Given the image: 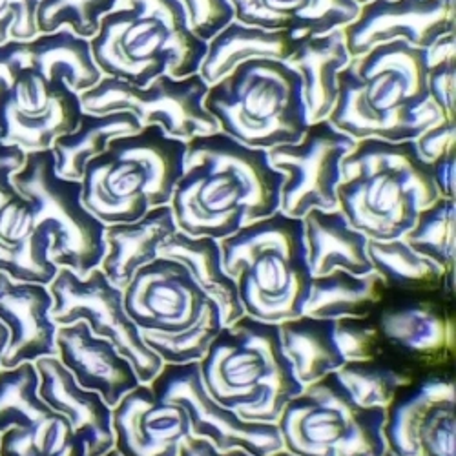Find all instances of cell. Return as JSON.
Returning <instances> with one entry per match:
<instances>
[{"label": "cell", "instance_id": "obj_1", "mask_svg": "<svg viewBox=\"0 0 456 456\" xmlns=\"http://www.w3.org/2000/svg\"><path fill=\"white\" fill-rule=\"evenodd\" d=\"M281 184L283 174L271 167L267 150L212 132L186 141L170 208L181 232L219 241L276 214Z\"/></svg>", "mask_w": 456, "mask_h": 456}, {"label": "cell", "instance_id": "obj_2", "mask_svg": "<svg viewBox=\"0 0 456 456\" xmlns=\"http://www.w3.org/2000/svg\"><path fill=\"white\" fill-rule=\"evenodd\" d=\"M444 119L428 90V52L402 41L351 57L327 121L354 141H414Z\"/></svg>", "mask_w": 456, "mask_h": 456}, {"label": "cell", "instance_id": "obj_3", "mask_svg": "<svg viewBox=\"0 0 456 456\" xmlns=\"http://www.w3.org/2000/svg\"><path fill=\"white\" fill-rule=\"evenodd\" d=\"M338 208L369 240L391 241L411 231L418 212L440 192L412 141L362 139L341 161Z\"/></svg>", "mask_w": 456, "mask_h": 456}, {"label": "cell", "instance_id": "obj_4", "mask_svg": "<svg viewBox=\"0 0 456 456\" xmlns=\"http://www.w3.org/2000/svg\"><path fill=\"white\" fill-rule=\"evenodd\" d=\"M203 386L243 420L276 424L303 386L283 351L280 325L243 316L223 325L200 362Z\"/></svg>", "mask_w": 456, "mask_h": 456}, {"label": "cell", "instance_id": "obj_5", "mask_svg": "<svg viewBox=\"0 0 456 456\" xmlns=\"http://www.w3.org/2000/svg\"><path fill=\"white\" fill-rule=\"evenodd\" d=\"M219 247L247 316L280 325L303 314L313 274L301 219L278 210L219 240Z\"/></svg>", "mask_w": 456, "mask_h": 456}, {"label": "cell", "instance_id": "obj_6", "mask_svg": "<svg viewBox=\"0 0 456 456\" xmlns=\"http://www.w3.org/2000/svg\"><path fill=\"white\" fill-rule=\"evenodd\" d=\"M90 50L106 77L146 86L165 73L174 79L198 73L207 43L188 29L177 0H119Z\"/></svg>", "mask_w": 456, "mask_h": 456}, {"label": "cell", "instance_id": "obj_7", "mask_svg": "<svg viewBox=\"0 0 456 456\" xmlns=\"http://www.w3.org/2000/svg\"><path fill=\"white\" fill-rule=\"evenodd\" d=\"M186 142L150 125L119 135L83 172V205L104 224L130 223L170 205L183 172Z\"/></svg>", "mask_w": 456, "mask_h": 456}, {"label": "cell", "instance_id": "obj_8", "mask_svg": "<svg viewBox=\"0 0 456 456\" xmlns=\"http://www.w3.org/2000/svg\"><path fill=\"white\" fill-rule=\"evenodd\" d=\"M125 309L163 363L201 362L223 329L221 311L183 263L159 256L123 289Z\"/></svg>", "mask_w": 456, "mask_h": 456}, {"label": "cell", "instance_id": "obj_9", "mask_svg": "<svg viewBox=\"0 0 456 456\" xmlns=\"http://www.w3.org/2000/svg\"><path fill=\"white\" fill-rule=\"evenodd\" d=\"M203 106L219 132L250 148L297 142L311 125L297 73L276 59L241 62L208 86Z\"/></svg>", "mask_w": 456, "mask_h": 456}, {"label": "cell", "instance_id": "obj_10", "mask_svg": "<svg viewBox=\"0 0 456 456\" xmlns=\"http://www.w3.org/2000/svg\"><path fill=\"white\" fill-rule=\"evenodd\" d=\"M386 407H362L336 372L305 386L276 422L292 456H386Z\"/></svg>", "mask_w": 456, "mask_h": 456}, {"label": "cell", "instance_id": "obj_11", "mask_svg": "<svg viewBox=\"0 0 456 456\" xmlns=\"http://www.w3.org/2000/svg\"><path fill=\"white\" fill-rule=\"evenodd\" d=\"M13 184L29 203L39 232L50 241L53 265L79 276L99 267L106 252V224L83 205L81 181L57 174L50 148L28 151Z\"/></svg>", "mask_w": 456, "mask_h": 456}, {"label": "cell", "instance_id": "obj_12", "mask_svg": "<svg viewBox=\"0 0 456 456\" xmlns=\"http://www.w3.org/2000/svg\"><path fill=\"white\" fill-rule=\"evenodd\" d=\"M79 94L37 62L24 41L0 45V139L26 154L77 128Z\"/></svg>", "mask_w": 456, "mask_h": 456}, {"label": "cell", "instance_id": "obj_13", "mask_svg": "<svg viewBox=\"0 0 456 456\" xmlns=\"http://www.w3.org/2000/svg\"><path fill=\"white\" fill-rule=\"evenodd\" d=\"M52 320L57 327L85 322L92 334L111 341L134 365L141 384L150 386L163 369V360L151 351L125 309L123 290L97 267L86 276L61 267L48 285Z\"/></svg>", "mask_w": 456, "mask_h": 456}, {"label": "cell", "instance_id": "obj_14", "mask_svg": "<svg viewBox=\"0 0 456 456\" xmlns=\"http://www.w3.org/2000/svg\"><path fill=\"white\" fill-rule=\"evenodd\" d=\"M207 92L208 85L200 73L183 79L165 73L146 86L102 75L95 86L79 94V99L86 113L128 111L141 126L156 125L167 135L186 142L196 135L219 132L203 106Z\"/></svg>", "mask_w": 456, "mask_h": 456}, {"label": "cell", "instance_id": "obj_15", "mask_svg": "<svg viewBox=\"0 0 456 456\" xmlns=\"http://www.w3.org/2000/svg\"><path fill=\"white\" fill-rule=\"evenodd\" d=\"M356 141L327 119L311 123L297 142L267 150L271 167L283 174L280 212L301 219L309 210L338 208L341 161Z\"/></svg>", "mask_w": 456, "mask_h": 456}, {"label": "cell", "instance_id": "obj_16", "mask_svg": "<svg viewBox=\"0 0 456 456\" xmlns=\"http://www.w3.org/2000/svg\"><path fill=\"white\" fill-rule=\"evenodd\" d=\"M37 389L35 363L0 369V456H86L85 442Z\"/></svg>", "mask_w": 456, "mask_h": 456}, {"label": "cell", "instance_id": "obj_17", "mask_svg": "<svg viewBox=\"0 0 456 456\" xmlns=\"http://www.w3.org/2000/svg\"><path fill=\"white\" fill-rule=\"evenodd\" d=\"M158 396L179 405L190 424L192 436L210 440L216 449H245L252 456H271L283 451V440L276 424L248 422L216 402L203 386L200 362L170 365L150 384Z\"/></svg>", "mask_w": 456, "mask_h": 456}, {"label": "cell", "instance_id": "obj_18", "mask_svg": "<svg viewBox=\"0 0 456 456\" xmlns=\"http://www.w3.org/2000/svg\"><path fill=\"white\" fill-rule=\"evenodd\" d=\"M454 28L456 0H370L341 31L351 57H360L395 41L429 50Z\"/></svg>", "mask_w": 456, "mask_h": 456}, {"label": "cell", "instance_id": "obj_19", "mask_svg": "<svg viewBox=\"0 0 456 456\" xmlns=\"http://www.w3.org/2000/svg\"><path fill=\"white\" fill-rule=\"evenodd\" d=\"M393 456H456V389L447 379H429L387 407L384 426Z\"/></svg>", "mask_w": 456, "mask_h": 456}, {"label": "cell", "instance_id": "obj_20", "mask_svg": "<svg viewBox=\"0 0 456 456\" xmlns=\"http://www.w3.org/2000/svg\"><path fill=\"white\" fill-rule=\"evenodd\" d=\"M111 428L121 456H177L192 436L184 411L139 384L111 407Z\"/></svg>", "mask_w": 456, "mask_h": 456}, {"label": "cell", "instance_id": "obj_21", "mask_svg": "<svg viewBox=\"0 0 456 456\" xmlns=\"http://www.w3.org/2000/svg\"><path fill=\"white\" fill-rule=\"evenodd\" d=\"M52 305L46 285L15 281L0 273V323L10 334L0 369L57 356L55 338L59 327L52 320Z\"/></svg>", "mask_w": 456, "mask_h": 456}, {"label": "cell", "instance_id": "obj_22", "mask_svg": "<svg viewBox=\"0 0 456 456\" xmlns=\"http://www.w3.org/2000/svg\"><path fill=\"white\" fill-rule=\"evenodd\" d=\"M57 358L83 389L97 393L110 407L141 382L134 365L111 341L92 334L85 322L57 329Z\"/></svg>", "mask_w": 456, "mask_h": 456}, {"label": "cell", "instance_id": "obj_23", "mask_svg": "<svg viewBox=\"0 0 456 456\" xmlns=\"http://www.w3.org/2000/svg\"><path fill=\"white\" fill-rule=\"evenodd\" d=\"M39 396L59 412L86 445V456H102L113 449L111 407L94 391L83 389L57 356L35 362Z\"/></svg>", "mask_w": 456, "mask_h": 456}, {"label": "cell", "instance_id": "obj_24", "mask_svg": "<svg viewBox=\"0 0 456 456\" xmlns=\"http://www.w3.org/2000/svg\"><path fill=\"white\" fill-rule=\"evenodd\" d=\"M179 231L170 205L148 210L130 223L104 226L106 252L99 269L121 290L146 265L159 257L161 247Z\"/></svg>", "mask_w": 456, "mask_h": 456}, {"label": "cell", "instance_id": "obj_25", "mask_svg": "<svg viewBox=\"0 0 456 456\" xmlns=\"http://www.w3.org/2000/svg\"><path fill=\"white\" fill-rule=\"evenodd\" d=\"M236 20L297 37L323 35L351 24L360 6L354 0H231Z\"/></svg>", "mask_w": 456, "mask_h": 456}, {"label": "cell", "instance_id": "obj_26", "mask_svg": "<svg viewBox=\"0 0 456 456\" xmlns=\"http://www.w3.org/2000/svg\"><path fill=\"white\" fill-rule=\"evenodd\" d=\"M301 223L313 278L325 276L336 269L354 276L372 273L367 254L369 238L356 231L339 208L309 210L301 217Z\"/></svg>", "mask_w": 456, "mask_h": 456}, {"label": "cell", "instance_id": "obj_27", "mask_svg": "<svg viewBox=\"0 0 456 456\" xmlns=\"http://www.w3.org/2000/svg\"><path fill=\"white\" fill-rule=\"evenodd\" d=\"M351 61L341 28L305 37L285 61L301 81L309 123L327 119L338 95V73Z\"/></svg>", "mask_w": 456, "mask_h": 456}, {"label": "cell", "instance_id": "obj_28", "mask_svg": "<svg viewBox=\"0 0 456 456\" xmlns=\"http://www.w3.org/2000/svg\"><path fill=\"white\" fill-rule=\"evenodd\" d=\"M59 267L50 241L37 228L29 203L19 194L0 208V273L15 281L50 285Z\"/></svg>", "mask_w": 456, "mask_h": 456}, {"label": "cell", "instance_id": "obj_29", "mask_svg": "<svg viewBox=\"0 0 456 456\" xmlns=\"http://www.w3.org/2000/svg\"><path fill=\"white\" fill-rule=\"evenodd\" d=\"M305 37L281 29H265L232 20L207 43L200 66L201 79L210 86L236 66L254 59L287 61Z\"/></svg>", "mask_w": 456, "mask_h": 456}, {"label": "cell", "instance_id": "obj_30", "mask_svg": "<svg viewBox=\"0 0 456 456\" xmlns=\"http://www.w3.org/2000/svg\"><path fill=\"white\" fill-rule=\"evenodd\" d=\"M159 256L175 259L188 269L198 287L221 311L223 325H232L245 316L236 281L226 274L219 241L207 236H188L177 231L159 250Z\"/></svg>", "mask_w": 456, "mask_h": 456}, {"label": "cell", "instance_id": "obj_31", "mask_svg": "<svg viewBox=\"0 0 456 456\" xmlns=\"http://www.w3.org/2000/svg\"><path fill=\"white\" fill-rule=\"evenodd\" d=\"M379 330L395 346L424 362H442L454 351V325L433 303L389 309L379 316Z\"/></svg>", "mask_w": 456, "mask_h": 456}, {"label": "cell", "instance_id": "obj_32", "mask_svg": "<svg viewBox=\"0 0 456 456\" xmlns=\"http://www.w3.org/2000/svg\"><path fill=\"white\" fill-rule=\"evenodd\" d=\"M142 126L128 111L86 113L77 128L59 135L52 144L55 170L61 177L81 181L85 167L119 135L139 132Z\"/></svg>", "mask_w": 456, "mask_h": 456}, {"label": "cell", "instance_id": "obj_33", "mask_svg": "<svg viewBox=\"0 0 456 456\" xmlns=\"http://www.w3.org/2000/svg\"><path fill=\"white\" fill-rule=\"evenodd\" d=\"M334 327L336 320L307 314L280 323L283 351L303 387L318 382L327 374L338 372L347 363L336 344Z\"/></svg>", "mask_w": 456, "mask_h": 456}, {"label": "cell", "instance_id": "obj_34", "mask_svg": "<svg viewBox=\"0 0 456 456\" xmlns=\"http://www.w3.org/2000/svg\"><path fill=\"white\" fill-rule=\"evenodd\" d=\"M384 287L376 273L354 276L336 269L325 276L313 278L303 314L323 320L365 318L369 309L382 297Z\"/></svg>", "mask_w": 456, "mask_h": 456}, {"label": "cell", "instance_id": "obj_35", "mask_svg": "<svg viewBox=\"0 0 456 456\" xmlns=\"http://www.w3.org/2000/svg\"><path fill=\"white\" fill-rule=\"evenodd\" d=\"M456 200L438 198L418 212L411 231L402 240L420 256L435 261L445 273L444 289L454 292L456 267Z\"/></svg>", "mask_w": 456, "mask_h": 456}, {"label": "cell", "instance_id": "obj_36", "mask_svg": "<svg viewBox=\"0 0 456 456\" xmlns=\"http://www.w3.org/2000/svg\"><path fill=\"white\" fill-rule=\"evenodd\" d=\"M367 254L372 273L386 287L402 290H436L444 287L445 273L435 261L414 252L402 238L391 241L369 240Z\"/></svg>", "mask_w": 456, "mask_h": 456}, {"label": "cell", "instance_id": "obj_37", "mask_svg": "<svg viewBox=\"0 0 456 456\" xmlns=\"http://www.w3.org/2000/svg\"><path fill=\"white\" fill-rule=\"evenodd\" d=\"M119 0H41L37 6L35 24L39 33L68 29L81 39H94L106 13Z\"/></svg>", "mask_w": 456, "mask_h": 456}, {"label": "cell", "instance_id": "obj_38", "mask_svg": "<svg viewBox=\"0 0 456 456\" xmlns=\"http://www.w3.org/2000/svg\"><path fill=\"white\" fill-rule=\"evenodd\" d=\"M353 398L362 407H389L409 378L396 369L372 360L347 362L338 372Z\"/></svg>", "mask_w": 456, "mask_h": 456}, {"label": "cell", "instance_id": "obj_39", "mask_svg": "<svg viewBox=\"0 0 456 456\" xmlns=\"http://www.w3.org/2000/svg\"><path fill=\"white\" fill-rule=\"evenodd\" d=\"M428 52V90L444 119H456V33L438 39Z\"/></svg>", "mask_w": 456, "mask_h": 456}, {"label": "cell", "instance_id": "obj_40", "mask_svg": "<svg viewBox=\"0 0 456 456\" xmlns=\"http://www.w3.org/2000/svg\"><path fill=\"white\" fill-rule=\"evenodd\" d=\"M177 3L184 13L188 29L205 43L236 20L231 0H177Z\"/></svg>", "mask_w": 456, "mask_h": 456}, {"label": "cell", "instance_id": "obj_41", "mask_svg": "<svg viewBox=\"0 0 456 456\" xmlns=\"http://www.w3.org/2000/svg\"><path fill=\"white\" fill-rule=\"evenodd\" d=\"M336 344L347 362L372 360L378 351V327L363 318H339L334 327Z\"/></svg>", "mask_w": 456, "mask_h": 456}, {"label": "cell", "instance_id": "obj_42", "mask_svg": "<svg viewBox=\"0 0 456 456\" xmlns=\"http://www.w3.org/2000/svg\"><path fill=\"white\" fill-rule=\"evenodd\" d=\"M41 0H0V45L8 41H31L39 31L35 24Z\"/></svg>", "mask_w": 456, "mask_h": 456}, {"label": "cell", "instance_id": "obj_43", "mask_svg": "<svg viewBox=\"0 0 456 456\" xmlns=\"http://www.w3.org/2000/svg\"><path fill=\"white\" fill-rule=\"evenodd\" d=\"M412 142L418 156L428 167L445 156L456 154V119H440Z\"/></svg>", "mask_w": 456, "mask_h": 456}, {"label": "cell", "instance_id": "obj_44", "mask_svg": "<svg viewBox=\"0 0 456 456\" xmlns=\"http://www.w3.org/2000/svg\"><path fill=\"white\" fill-rule=\"evenodd\" d=\"M26 151L17 144H8L0 139V208L19 196L13 184V175L22 168Z\"/></svg>", "mask_w": 456, "mask_h": 456}, {"label": "cell", "instance_id": "obj_45", "mask_svg": "<svg viewBox=\"0 0 456 456\" xmlns=\"http://www.w3.org/2000/svg\"><path fill=\"white\" fill-rule=\"evenodd\" d=\"M177 456H252V454L247 452L245 449H240V447L228 449V451H219L207 438L190 436L183 442Z\"/></svg>", "mask_w": 456, "mask_h": 456}, {"label": "cell", "instance_id": "obj_46", "mask_svg": "<svg viewBox=\"0 0 456 456\" xmlns=\"http://www.w3.org/2000/svg\"><path fill=\"white\" fill-rule=\"evenodd\" d=\"M8 329L0 323V362H3V356H4V351H6V346H8Z\"/></svg>", "mask_w": 456, "mask_h": 456}, {"label": "cell", "instance_id": "obj_47", "mask_svg": "<svg viewBox=\"0 0 456 456\" xmlns=\"http://www.w3.org/2000/svg\"><path fill=\"white\" fill-rule=\"evenodd\" d=\"M102 456H121V454H119L116 449H111V451H108V452L102 454Z\"/></svg>", "mask_w": 456, "mask_h": 456}, {"label": "cell", "instance_id": "obj_48", "mask_svg": "<svg viewBox=\"0 0 456 456\" xmlns=\"http://www.w3.org/2000/svg\"><path fill=\"white\" fill-rule=\"evenodd\" d=\"M271 456H292V454H289L287 451H278V452H274V454H271Z\"/></svg>", "mask_w": 456, "mask_h": 456}, {"label": "cell", "instance_id": "obj_49", "mask_svg": "<svg viewBox=\"0 0 456 456\" xmlns=\"http://www.w3.org/2000/svg\"><path fill=\"white\" fill-rule=\"evenodd\" d=\"M354 3H356L358 6H362V4H365V3H370V0H354Z\"/></svg>", "mask_w": 456, "mask_h": 456}, {"label": "cell", "instance_id": "obj_50", "mask_svg": "<svg viewBox=\"0 0 456 456\" xmlns=\"http://www.w3.org/2000/svg\"><path fill=\"white\" fill-rule=\"evenodd\" d=\"M386 456H393V454H389V452H386Z\"/></svg>", "mask_w": 456, "mask_h": 456}]
</instances>
